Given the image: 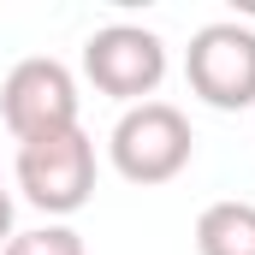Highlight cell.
<instances>
[{
  "label": "cell",
  "mask_w": 255,
  "mask_h": 255,
  "mask_svg": "<svg viewBox=\"0 0 255 255\" xmlns=\"http://www.w3.org/2000/svg\"><path fill=\"white\" fill-rule=\"evenodd\" d=\"M190 154H196V130L172 101H136V107H125L113 136H107L113 172L125 184H142V190L172 184L190 166Z\"/></svg>",
  "instance_id": "6da1fadb"
},
{
  "label": "cell",
  "mask_w": 255,
  "mask_h": 255,
  "mask_svg": "<svg viewBox=\"0 0 255 255\" xmlns=\"http://www.w3.org/2000/svg\"><path fill=\"white\" fill-rule=\"evenodd\" d=\"M18 190H24L30 208H42L48 220L77 214L95 196V136L83 125H71L60 136L18 142Z\"/></svg>",
  "instance_id": "7a4b0ae2"
},
{
  "label": "cell",
  "mask_w": 255,
  "mask_h": 255,
  "mask_svg": "<svg viewBox=\"0 0 255 255\" xmlns=\"http://www.w3.org/2000/svg\"><path fill=\"white\" fill-rule=\"evenodd\" d=\"M184 83L214 113L255 107V30L238 24V18L202 24L190 36V48H184Z\"/></svg>",
  "instance_id": "3957f363"
},
{
  "label": "cell",
  "mask_w": 255,
  "mask_h": 255,
  "mask_svg": "<svg viewBox=\"0 0 255 255\" xmlns=\"http://www.w3.org/2000/svg\"><path fill=\"white\" fill-rule=\"evenodd\" d=\"M0 119L18 142H36V136H60L77 125V77L48 54H30L6 71L0 83Z\"/></svg>",
  "instance_id": "277c9868"
},
{
  "label": "cell",
  "mask_w": 255,
  "mask_h": 255,
  "mask_svg": "<svg viewBox=\"0 0 255 255\" xmlns=\"http://www.w3.org/2000/svg\"><path fill=\"white\" fill-rule=\"evenodd\" d=\"M83 77L101 89V95H113V101H148L154 89H160V77H166V42L154 36V30H142V24H107V30H95L89 42H83Z\"/></svg>",
  "instance_id": "5b68a950"
},
{
  "label": "cell",
  "mask_w": 255,
  "mask_h": 255,
  "mask_svg": "<svg viewBox=\"0 0 255 255\" xmlns=\"http://www.w3.org/2000/svg\"><path fill=\"white\" fill-rule=\"evenodd\" d=\"M196 255H255V202H208L196 220Z\"/></svg>",
  "instance_id": "8992f818"
},
{
  "label": "cell",
  "mask_w": 255,
  "mask_h": 255,
  "mask_svg": "<svg viewBox=\"0 0 255 255\" xmlns=\"http://www.w3.org/2000/svg\"><path fill=\"white\" fill-rule=\"evenodd\" d=\"M0 255H83V238L65 220H48V226H30V232H12Z\"/></svg>",
  "instance_id": "52a82bcc"
},
{
  "label": "cell",
  "mask_w": 255,
  "mask_h": 255,
  "mask_svg": "<svg viewBox=\"0 0 255 255\" xmlns=\"http://www.w3.org/2000/svg\"><path fill=\"white\" fill-rule=\"evenodd\" d=\"M6 238H12V196L0 184V250H6Z\"/></svg>",
  "instance_id": "ba28073f"
}]
</instances>
